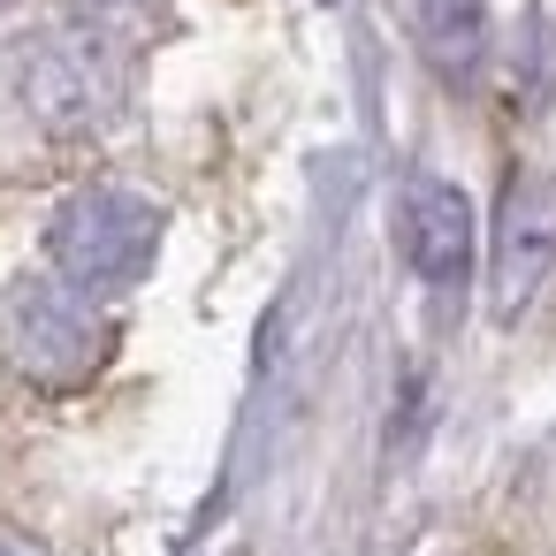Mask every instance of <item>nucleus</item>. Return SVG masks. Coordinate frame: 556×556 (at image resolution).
I'll use <instances>...</instances> for the list:
<instances>
[{
	"label": "nucleus",
	"instance_id": "nucleus-1",
	"mask_svg": "<svg viewBox=\"0 0 556 556\" xmlns=\"http://www.w3.org/2000/svg\"><path fill=\"white\" fill-rule=\"evenodd\" d=\"M47 260H54V282H70L77 298L138 290L161 260V206L123 184L70 191L47 222Z\"/></svg>",
	"mask_w": 556,
	"mask_h": 556
},
{
	"label": "nucleus",
	"instance_id": "nucleus-2",
	"mask_svg": "<svg viewBox=\"0 0 556 556\" xmlns=\"http://www.w3.org/2000/svg\"><path fill=\"white\" fill-rule=\"evenodd\" d=\"M108 320L92 313V298H77L54 275H16L0 290V358H9L16 381L70 396L108 366Z\"/></svg>",
	"mask_w": 556,
	"mask_h": 556
},
{
	"label": "nucleus",
	"instance_id": "nucleus-3",
	"mask_svg": "<svg viewBox=\"0 0 556 556\" xmlns=\"http://www.w3.org/2000/svg\"><path fill=\"white\" fill-rule=\"evenodd\" d=\"M16 92L31 108V123L77 138L100 130L123 100V70L92 31H39L31 47H16Z\"/></svg>",
	"mask_w": 556,
	"mask_h": 556
},
{
	"label": "nucleus",
	"instance_id": "nucleus-4",
	"mask_svg": "<svg viewBox=\"0 0 556 556\" xmlns=\"http://www.w3.org/2000/svg\"><path fill=\"white\" fill-rule=\"evenodd\" d=\"M556 275V176L548 168H518L503 184V206H495V252H488V298H495V320H518L541 282Z\"/></svg>",
	"mask_w": 556,
	"mask_h": 556
},
{
	"label": "nucleus",
	"instance_id": "nucleus-5",
	"mask_svg": "<svg viewBox=\"0 0 556 556\" xmlns=\"http://www.w3.org/2000/svg\"><path fill=\"white\" fill-rule=\"evenodd\" d=\"M396 244L412 260V275L427 290H465L472 282V252H480V222H472V199L442 176H412L404 199H396Z\"/></svg>",
	"mask_w": 556,
	"mask_h": 556
},
{
	"label": "nucleus",
	"instance_id": "nucleus-6",
	"mask_svg": "<svg viewBox=\"0 0 556 556\" xmlns=\"http://www.w3.org/2000/svg\"><path fill=\"white\" fill-rule=\"evenodd\" d=\"M419 47L434 62V77L472 85L495 31H488V0H419Z\"/></svg>",
	"mask_w": 556,
	"mask_h": 556
},
{
	"label": "nucleus",
	"instance_id": "nucleus-7",
	"mask_svg": "<svg viewBox=\"0 0 556 556\" xmlns=\"http://www.w3.org/2000/svg\"><path fill=\"white\" fill-rule=\"evenodd\" d=\"M0 556H47V541H31L24 526H0Z\"/></svg>",
	"mask_w": 556,
	"mask_h": 556
}]
</instances>
